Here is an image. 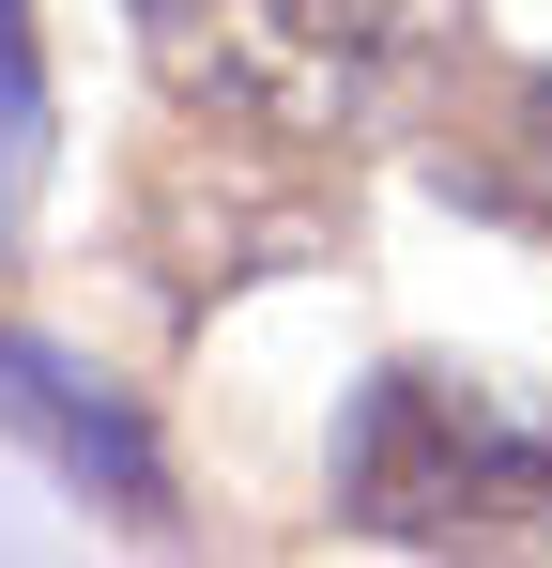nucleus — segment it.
<instances>
[{
	"mask_svg": "<svg viewBox=\"0 0 552 568\" xmlns=\"http://www.w3.org/2000/svg\"><path fill=\"white\" fill-rule=\"evenodd\" d=\"M0 430L47 446V476L92 491L108 523H139V538L170 523V446H154V415H139L108 369H78L62 338H16V323H0Z\"/></svg>",
	"mask_w": 552,
	"mask_h": 568,
	"instance_id": "nucleus-4",
	"label": "nucleus"
},
{
	"mask_svg": "<svg viewBox=\"0 0 552 568\" xmlns=\"http://www.w3.org/2000/svg\"><path fill=\"white\" fill-rule=\"evenodd\" d=\"M139 62L184 123L354 154L415 123L476 47H460V0H139Z\"/></svg>",
	"mask_w": 552,
	"mask_h": 568,
	"instance_id": "nucleus-1",
	"label": "nucleus"
},
{
	"mask_svg": "<svg viewBox=\"0 0 552 568\" xmlns=\"http://www.w3.org/2000/svg\"><path fill=\"white\" fill-rule=\"evenodd\" d=\"M323 246H354V200L323 185L307 139L184 123L170 154L139 170V277L170 292V323H200L215 292H246V277H292Z\"/></svg>",
	"mask_w": 552,
	"mask_h": 568,
	"instance_id": "nucleus-3",
	"label": "nucleus"
},
{
	"mask_svg": "<svg viewBox=\"0 0 552 568\" xmlns=\"http://www.w3.org/2000/svg\"><path fill=\"white\" fill-rule=\"evenodd\" d=\"M338 523L384 554H552V399L460 354H384L338 415Z\"/></svg>",
	"mask_w": 552,
	"mask_h": 568,
	"instance_id": "nucleus-2",
	"label": "nucleus"
},
{
	"mask_svg": "<svg viewBox=\"0 0 552 568\" xmlns=\"http://www.w3.org/2000/svg\"><path fill=\"white\" fill-rule=\"evenodd\" d=\"M31 185H47V31L31 0H0V262L31 231Z\"/></svg>",
	"mask_w": 552,
	"mask_h": 568,
	"instance_id": "nucleus-6",
	"label": "nucleus"
},
{
	"mask_svg": "<svg viewBox=\"0 0 552 568\" xmlns=\"http://www.w3.org/2000/svg\"><path fill=\"white\" fill-rule=\"evenodd\" d=\"M430 170H446V200H476V215H507V231H552V78L538 62H507V78H476L460 62L446 93H430Z\"/></svg>",
	"mask_w": 552,
	"mask_h": 568,
	"instance_id": "nucleus-5",
	"label": "nucleus"
}]
</instances>
